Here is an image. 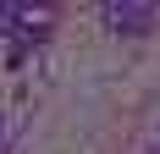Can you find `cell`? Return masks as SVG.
<instances>
[{
  "label": "cell",
  "instance_id": "cell-1",
  "mask_svg": "<svg viewBox=\"0 0 160 154\" xmlns=\"http://www.w3.org/2000/svg\"><path fill=\"white\" fill-rule=\"evenodd\" d=\"M105 22L116 33H144L155 22V6H105Z\"/></svg>",
  "mask_w": 160,
  "mask_h": 154
}]
</instances>
